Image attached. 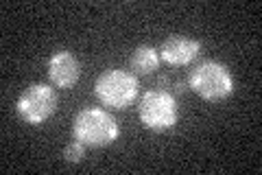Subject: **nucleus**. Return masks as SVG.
<instances>
[{
	"label": "nucleus",
	"instance_id": "obj_9",
	"mask_svg": "<svg viewBox=\"0 0 262 175\" xmlns=\"http://www.w3.org/2000/svg\"><path fill=\"white\" fill-rule=\"evenodd\" d=\"M63 158H66V162H70V164H79V162H83V158H85V145L81 143V140H72V143L66 145L63 149Z\"/></svg>",
	"mask_w": 262,
	"mask_h": 175
},
{
	"label": "nucleus",
	"instance_id": "obj_3",
	"mask_svg": "<svg viewBox=\"0 0 262 175\" xmlns=\"http://www.w3.org/2000/svg\"><path fill=\"white\" fill-rule=\"evenodd\" d=\"M138 77L125 68H107L98 74L94 83V94L98 101L114 110H125L138 96Z\"/></svg>",
	"mask_w": 262,
	"mask_h": 175
},
{
	"label": "nucleus",
	"instance_id": "obj_7",
	"mask_svg": "<svg viewBox=\"0 0 262 175\" xmlns=\"http://www.w3.org/2000/svg\"><path fill=\"white\" fill-rule=\"evenodd\" d=\"M201 53V42L190 35H170L160 48V60L170 66H186Z\"/></svg>",
	"mask_w": 262,
	"mask_h": 175
},
{
	"label": "nucleus",
	"instance_id": "obj_2",
	"mask_svg": "<svg viewBox=\"0 0 262 175\" xmlns=\"http://www.w3.org/2000/svg\"><path fill=\"white\" fill-rule=\"evenodd\" d=\"M188 88L203 101H223L234 92V74L221 62H201L188 74Z\"/></svg>",
	"mask_w": 262,
	"mask_h": 175
},
{
	"label": "nucleus",
	"instance_id": "obj_1",
	"mask_svg": "<svg viewBox=\"0 0 262 175\" xmlns=\"http://www.w3.org/2000/svg\"><path fill=\"white\" fill-rule=\"evenodd\" d=\"M72 136L85 147H107L120 136L118 121L101 107H83L72 121Z\"/></svg>",
	"mask_w": 262,
	"mask_h": 175
},
{
	"label": "nucleus",
	"instance_id": "obj_5",
	"mask_svg": "<svg viewBox=\"0 0 262 175\" xmlns=\"http://www.w3.org/2000/svg\"><path fill=\"white\" fill-rule=\"evenodd\" d=\"M18 116L29 125L46 123L57 110V92L48 83H31L15 103Z\"/></svg>",
	"mask_w": 262,
	"mask_h": 175
},
{
	"label": "nucleus",
	"instance_id": "obj_8",
	"mask_svg": "<svg viewBox=\"0 0 262 175\" xmlns=\"http://www.w3.org/2000/svg\"><path fill=\"white\" fill-rule=\"evenodd\" d=\"M160 51H155L153 46L149 44H142V46H138L134 53H131V72L134 74H151L158 70V66H160Z\"/></svg>",
	"mask_w": 262,
	"mask_h": 175
},
{
	"label": "nucleus",
	"instance_id": "obj_4",
	"mask_svg": "<svg viewBox=\"0 0 262 175\" xmlns=\"http://www.w3.org/2000/svg\"><path fill=\"white\" fill-rule=\"evenodd\" d=\"M140 123L151 131L173 129L179 121V107L175 96L166 90H149L138 105Z\"/></svg>",
	"mask_w": 262,
	"mask_h": 175
},
{
	"label": "nucleus",
	"instance_id": "obj_6",
	"mask_svg": "<svg viewBox=\"0 0 262 175\" xmlns=\"http://www.w3.org/2000/svg\"><path fill=\"white\" fill-rule=\"evenodd\" d=\"M81 77V62L70 51H55L48 60V79L55 88L68 90Z\"/></svg>",
	"mask_w": 262,
	"mask_h": 175
}]
</instances>
